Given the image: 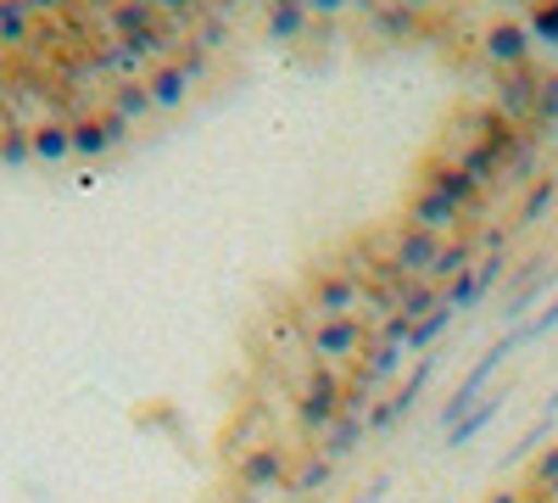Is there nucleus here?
I'll use <instances>...</instances> for the list:
<instances>
[{"label": "nucleus", "instance_id": "44", "mask_svg": "<svg viewBox=\"0 0 558 503\" xmlns=\"http://www.w3.org/2000/svg\"><path fill=\"white\" fill-rule=\"evenodd\" d=\"M492 503H531V498H525V492H497Z\"/></svg>", "mask_w": 558, "mask_h": 503}, {"label": "nucleus", "instance_id": "31", "mask_svg": "<svg viewBox=\"0 0 558 503\" xmlns=\"http://www.w3.org/2000/svg\"><path fill=\"white\" fill-rule=\"evenodd\" d=\"M531 487H536V498H547V492L558 487V442L536 453V465H531Z\"/></svg>", "mask_w": 558, "mask_h": 503}, {"label": "nucleus", "instance_id": "9", "mask_svg": "<svg viewBox=\"0 0 558 503\" xmlns=\"http://www.w3.org/2000/svg\"><path fill=\"white\" fill-rule=\"evenodd\" d=\"M536 96H542V73H531V68H508L502 73V84H497V112L502 118H514V123H531L536 118Z\"/></svg>", "mask_w": 558, "mask_h": 503}, {"label": "nucleus", "instance_id": "12", "mask_svg": "<svg viewBox=\"0 0 558 503\" xmlns=\"http://www.w3.org/2000/svg\"><path fill=\"white\" fill-rule=\"evenodd\" d=\"M481 45H486V62H497L502 73L531 68V28H520V23H492Z\"/></svg>", "mask_w": 558, "mask_h": 503}, {"label": "nucleus", "instance_id": "34", "mask_svg": "<svg viewBox=\"0 0 558 503\" xmlns=\"http://www.w3.org/2000/svg\"><path fill=\"white\" fill-rule=\"evenodd\" d=\"M531 39H542V45L558 51V0H542V7L531 12Z\"/></svg>", "mask_w": 558, "mask_h": 503}, {"label": "nucleus", "instance_id": "5", "mask_svg": "<svg viewBox=\"0 0 558 503\" xmlns=\"http://www.w3.org/2000/svg\"><path fill=\"white\" fill-rule=\"evenodd\" d=\"M307 313L313 319H347L363 313V280L347 268H318L307 280Z\"/></svg>", "mask_w": 558, "mask_h": 503}, {"label": "nucleus", "instance_id": "14", "mask_svg": "<svg viewBox=\"0 0 558 503\" xmlns=\"http://www.w3.org/2000/svg\"><path fill=\"white\" fill-rule=\"evenodd\" d=\"M553 286H558V263L536 258V268L525 274V286H520L514 297L502 302V325H525V313H531V302H536V297H547Z\"/></svg>", "mask_w": 558, "mask_h": 503}, {"label": "nucleus", "instance_id": "42", "mask_svg": "<svg viewBox=\"0 0 558 503\" xmlns=\"http://www.w3.org/2000/svg\"><path fill=\"white\" fill-rule=\"evenodd\" d=\"M162 7H168V12H179V17H184V12H196V7H202V0H162Z\"/></svg>", "mask_w": 558, "mask_h": 503}, {"label": "nucleus", "instance_id": "21", "mask_svg": "<svg viewBox=\"0 0 558 503\" xmlns=\"http://www.w3.org/2000/svg\"><path fill=\"white\" fill-rule=\"evenodd\" d=\"M313 23V12L302 7V0H279V7H268V39H302Z\"/></svg>", "mask_w": 558, "mask_h": 503}, {"label": "nucleus", "instance_id": "32", "mask_svg": "<svg viewBox=\"0 0 558 503\" xmlns=\"http://www.w3.org/2000/svg\"><path fill=\"white\" fill-rule=\"evenodd\" d=\"M112 28H118L123 39H134V34H146V28H157V23H151V7H140V0H129V7H118Z\"/></svg>", "mask_w": 558, "mask_h": 503}, {"label": "nucleus", "instance_id": "10", "mask_svg": "<svg viewBox=\"0 0 558 503\" xmlns=\"http://www.w3.org/2000/svg\"><path fill=\"white\" fill-rule=\"evenodd\" d=\"M470 129H475V141H481L486 152H497L502 163H514V152L525 146V129H520L514 118H502L497 107H475V112H470Z\"/></svg>", "mask_w": 558, "mask_h": 503}, {"label": "nucleus", "instance_id": "16", "mask_svg": "<svg viewBox=\"0 0 558 503\" xmlns=\"http://www.w3.org/2000/svg\"><path fill=\"white\" fill-rule=\"evenodd\" d=\"M452 163H458L463 173H470L481 191H492V185H502V179H508V163H502L497 152H486L481 141H463V146L452 152Z\"/></svg>", "mask_w": 558, "mask_h": 503}, {"label": "nucleus", "instance_id": "20", "mask_svg": "<svg viewBox=\"0 0 558 503\" xmlns=\"http://www.w3.org/2000/svg\"><path fill=\"white\" fill-rule=\"evenodd\" d=\"M191 84H196V79L184 73L179 62H168V68H157V73L146 79V89H151V101H157V107H179L184 96H191Z\"/></svg>", "mask_w": 558, "mask_h": 503}, {"label": "nucleus", "instance_id": "23", "mask_svg": "<svg viewBox=\"0 0 558 503\" xmlns=\"http://www.w3.org/2000/svg\"><path fill=\"white\" fill-rule=\"evenodd\" d=\"M73 152V123H34V157L39 163H62Z\"/></svg>", "mask_w": 558, "mask_h": 503}, {"label": "nucleus", "instance_id": "30", "mask_svg": "<svg viewBox=\"0 0 558 503\" xmlns=\"http://www.w3.org/2000/svg\"><path fill=\"white\" fill-rule=\"evenodd\" d=\"M0 39H7V45L28 39V7H23V0H0Z\"/></svg>", "mask_w": 558, "mask_h": 503}, {"label": "nucleus", "instance_id": "35", "mask_svg": "<svg viewBox=\"0 0 558 503\" xmlns=\"http://www.w3.org/2000/svg\"><path fill=\"white\" fill-rule=\"evenodd\" d=\"M375 28L391 34V39H397V34H413V28H418V12H408V7H386V12H375Z\"/></svg>", "mask_w": 558, "mask_h": 503}, {"label": "nucleus", "instance_id": "39", "mask_svg": "<svg viewBox=\"0 0 558 503\" xmlns=\"http://www.w3.org/2000/svg\"><path fill=\"white\" fill-rule=\"evenodd\" d=\"M302 7L313 12V17H336V12H347L352 0H302Z\"/></svg>", "mask_w": 558, "mask_h": 503}, {"label": "nucleus", "instance_id": "26", "mask_svg": "<svg viewBox=\"0 0 558 503\" xmlns=\"http://www.w3.org/2000/svg\"><path fill=\"white\" fill-rule=\"evenodd\" d=\"M441 302H447L452 313H470V308H481L486 297H481V280H475V268H470V274H458V280H447V286H441Z\"/></svg>", "mask_w": 558, "mask_h": 503}, {"label": "nucleus", "instance_id": "19", "mask_svg": "<svg viewBox=\"0 0 558 503\" xmlns=\"http://www.w3.org/2000/svg\"><path fill=\"white\" fill-rule=\"evenodd\" d=\"M502 403H508V392H492L486 403H475L470 415H463V420L447 431V447H470V442H475V436H481V431L497 420V408H502Z\"/></svg>", "mask_w": 558, "mask_h": 503}, {"label": "nucleus", "instance_id": "28", "mask_svg": "<svg viewBox=\"0 0 558 503\" xmlns=\"http://www.w3.org/2000/svg\"><path fill=\"white\" fill-rule=\"evenodd\" d=\"M151 107H157V101H151V89H146V84H123V89H118V101H112V112L129 118V123H134V118H146Z\"/></svg>", "mask_w": 558, "mask_h": 503}, {"label": "nucleus", "instance_id": "36", "mask_svg": "<svg viewBox=\"0 0 558 503\" xmlns=\"http://www.w3.org/2000/svg\"><path fill=\"white\" fill-rule=\"evenodd\" d=\"M547 420H553V415H542V420H536V426H531V431H525V436L514 442V453H508L502 465H520V459H531V453L542 447V436H547Z\"/></svg>", "mask_w": 558, "mask_h": 503}, {"label": "nucleus", "instance_id": "8", "mask_svg": "<svg viewBox=\"0 0 558 503\" xmlns=\"http://www.w3.org/2000/svg\"><path fill=\"white\" fill-rule=\"evenodd\" d=\"M402 358H408V347H391V342H368V352L347 370V386H357V392H386L397 375H402Z\"/></svg>", "mask_w": 558, "mask_h": 503}, {"label": "nucleus", "instance_id": "4", "mask_svg": "<svg viewBox=\"0 0 558 503\" xmlns=\"http://www.w3.org/2000/svg\"><path fill=\"white\" fill-rule=\"evenodd\" d=\"M441 236H430V230H413V224H397V230L386 236V268L397 274V280H425V274L436 268V258H441Z\"/></svg>", "mask_w": 558, "mask_h": 503}, {"label": "nucleus", "instance_id": "13", "mask_svg": "<svg viewBox=\"0 0 558 503\" xmlns=\"http://www.w3.org/2000/svg\"><path fill=\"white\" fill-rule=\"evenodd\" d=\"M129 134V118H118V112H107V118H78L73 123V152L78 157H101L107 146H118Z\"/></svg>", "mask_w": 558, "mask_h": 503}, {"label": "nucleus", "instance_id": "22", "mask_svg": "<svg viewBox=\"0 0 558 503\" xmlns=\"http://www.w3.org/2000/svg\"><path fill=\"white\" fill-rule=\"evenodd\" d=\"M553 202H558V173H542L536 185L525 191V202H520V218H514V224H520V230H531V224H542V218L553 213Z\"/></svg>", "mask_w": 558, "mask_h": 503}, {"label": "nucleus", "instance_id": "38", "mask_svg": "<svg viewBox=\"0 0 558 503\" xmlns=\"http://www.w3.org/2000/svg\"><path fill=\"white\" fill-rule=\"evenodd\" d=\"M179 68L191 73V79H202V73H207V45H191V51L179 57Z\"/></svg>", "mask_w": 558, "mask_h": 503}, {"label": "nucleus", "instance_id": "33", "mask_svg": "<svg viewBox=\"0 0 558 503\" xmlns=\"http://www.w3.org/2000/svg\"><path fill=\"white\" fill-rule=\"evenodd\" d=\"M508 179H514V185H536V134H525V146L514 152V163H508Z\"/></svg>", "mask_w": 558, "mask_h": 503}, {"label": "nucleus", "instance_id": "29", "mask_svg": "<svg viewBox=\"0 0 558 503\" xmlns=\"http://www.w3.org/2000/svg\"><path fill=\"white\" fill-rule=\"evenodd\" d=\"M28 157H34V129H17V123H12L7 134H0V163L17 168V163H28Z\"/></svg>", "mask_w": 558, "mask_h": 503}, {"label": "nucleus", "instance_id": "43", "mask_svg": "<svg viewBox=\"0 0 558 503\" xmlns=\"http://www.w3.org/2000/svg\"><path fill=\"white\" fill-rule=\"evenodd\" d=\"M397 7H408V12H430L436 0H397Z\"/></svg>", "mask_w": 558, "mask_h": 503}, {"label": "nucleus", "instance_id": "2", "mask_svg": "<svg viewBox=\"0 0 558 503\" xmlns=\"http://www.w3.org/2000/svg\"><path fill=\"white\" fill-rule=\"evenodd\" d=\"M368 342H375V325H368L363 313H347V319H313L302 352H313V363H336V370H352V363L368 352Z\"/></svg>", "mask_w": 558, "mask_h": 503}, {"label": "nucleus", "instance_id": "46", "mask_svg": "<svg viewBox=\"0 0 558 503\" xmlns=\"http://www.w3.org/2000/svg\"><path fill=\"white\" fill-rule=\"evenodd\" d=\"M140 7H162V0H140Z\"/></svg>", "mask_w": 558, "mask_h": 503}, {"label": "nucleus", "instance_id": "41", "mask_svg": "<svg viewBox=\"0 0 558 503\" xmlns=\"http://www.w3.org/2000/svg\"><path fill=\"white\" fill-rule=\"evenodd\" d=\"M196 45H207V51H213V45H223V23H207V28H202V39H196Z\"/></svg>", "mask_w": 558, "mask_h": 503}, {"label": "nucleus", "instance_id": "27", "mask_svg": "<svg viewBox=\"0 0 558 503\" xmlns=\"http://www.w3.org/2000/svg\"><path fill=\"white\" fill-rule=\"evenodd\" d=\"M531 134H558V73H553V79H542V96H536Z\"/></svg>", "mask_w": 558, "mask_h": 503}, {"label": "nucleus", "instance_id": "17", "mask_svg": "<svg viewBox=\"0 0 558 503\" xmlns=\"http://www.w3.org/2000/svg\"><path fill=\"white\" fill-rule=\"evenodd\" d=\"M481 263V247L470 241V236H452L447 247H441V258H436V268L425 274L430 286H447V280H458V274H470Z\"/></svg>", "mask_w": 558, "mask_h": 503}, {"label": "nucleus", "instance_id": "15", "mask_svg": "<svg viewBox=\"0 0 558 503\" xmlns=\"http://www.w3.org/2000/svg\"><path fill=\"white\" fill-rule=\"evenodd\" d=\"M368 436V415H357V408H347V415L330 426V431H324L318 436V453H324V459H330V465H341V459H352V453H357V442Z\"/></svg>", "mask_w": 558, "mask_h": 503}, {"label": "nucleus", "instance_id": "25", "mask_svg": "<svg viewBox=\"0 0 558 503\" xmlns=\"http://www.w3.org/2000/svg\"><path fill=\"white\" fill-rule=\"evenodd\" d=\"M452 319H458V313H452L447 302H441L436 313H425V319L413 325V336H408V352H436V342L452 331Z\"/></svg>", "mask_w": 558, "mask_h": 503}, {"label": "nucleus", "instance_id": "45", "mask_svg": "<svg viewBox=\"0 0 558 503\" xmlns=\"http://www.w3.org/2000/svg\"><path fill=\"white\" fill-rule=\"evenodd\" d=\"M235 503H263V498H257V492H241V498H235Z\"/></svg>", "mask_w": 558, "mask_h": 503}, {"label": "nucleus", "instance_id": "40", "mask_svg": "<svg viewBox=\"0 0 558 503\" xmlns=\"http://www.w3.org/2000/svg\"><path fill=\"white\" fill-rule=\"evenodd\" d=\"M386 492H391V476H375V481H368V492H357L352 503H380Z\"/></svg>", "mask_w": 558, "mask_h": 503}, {"label": "nucleus", "instance_id": "48", "mask_svg": "<svg viewBox=\"0 0 558 503\" xmlns=\"http://www.w3.org/2000/svg\"><path fill=\"white\" fill-rule=\"evenodd\" d=\"M363 7H375V0H363Z\"/></svg>", "mask_w": 558, "mask_h": 503}, {"label": "nucleus", "instance_id": "6", "mask_svg": "<svg viewBox=\"0 0 558 503\" xmlns=\"http://www.w3.org/2000/svg\"><path fill=\"white\" fill-rule=\"evenodd\" d=\"M291 465H296V459L268 436V442H257V447L246 453V459H235V481H241V492L268 498V492H286V487H291Z\"/></svg>", "mask_w": 558, "mask_h": 503}, {"label": "nucleus", "instance_id": "49", "mask_svg": "<svg viewBox=\"0 0 558 503\" xmlns=\"http://www.w3.org/2000/svg\"><path fill=\"white\" fill-rule=\"evenodd\" d=\"M268 7H274V0H268Z\"/></svg>", "mask_w": 558, "mask_h": 503}, {"label": "nucleus", "instance_id": "1", "mask_svg": "<svg viewBox=\"0 0 558 503\" xmlns=\"http://www.w3.org/2000/svg\"><path fill=\"white\" fill-rule=\"evenodd\" d=\"M341 415H347V370H336V363H313L302 392H296V426H302V436L318 442Z\"/></svg>", "mask_w": 558, "mask_h": 503}, {"label": "nucleus", "instance_id": "47", "mask_svg": "<svg viewBox=\"0 0 558 503\" xmlns=\"http://www.w3.org/2000/svg\"><path fill=\"white\" fill-rule=\"evenodd\" d=\"M39 7H57V0H39Z\"/></svg>", "mask_w": 558, "mask_h": 503}, {"label": "nucleus", "instance_id": "3", "mask_svg": "<svg viewBox=\"0 0 558 503\" xmlns=\"http://www.w3.org/2000/svg\"><path fill=\"white\" fill-rule=\"evenodd\" d=\"M520 347H525V331L514 325V331H508V336H497V342H492V347H486V352L470 363V375H463V381L452 386V397H447V408H441V426H447V431H452V426H458V420H463V415H470V408L481 403V392L492 386V375H497V370H502V363L514 358Z\"/></svg>", "mask_w": 558, "mask_h": 503}, {"label": "nucleus", "instance_id": "18", "mask_svg": "<svg viewBox=\"0 0 558 503\" xmlns=\"http://www.w3.org/2000/svg\"><path fill=\"white\" fill-rule=\"evenodd\" d=\"M330 481H336V465H330V459H324V453L313 447V453H302V459L291 465V487H286V492L313 498V492H330Z\"/></svg>", "mask_w": 558, "mask_h": 503}, {"label": "nucleus", "instance_id": "37", "mask_svg": "<svg viewBox=\"0 0 558 503\" xmlns=\"http://www.w3.org/2000/svg\"><path fill=\"white\" fill-rule=\"evenodd\" d=\"M520 331H525V342H536V336H547V331H558V297L547 302V313H536V319H531V325H520Z\"/></svg>", "mask_w": 558, "mask_h": 503}, {"label": "nucleus", "instance_id": "24", "mask_svg": "<svg viewBox=\"0 0 558 503\" xmlns=\"http://www.w3.org/2000/svg\"><path fill=\"white\" fill-rule=\"evenodd\" d=\"M441 308V286H430V280H402V291H397V313H408L413 325L425 313H436Z\"/></svg>", "mask_w": 558, "mask_h": 503}, {"label": "nucleus", "instance_id": "11", "mask_svg": "<svg viewBox=\"0 0 558 503\" xmlns=\"http://www.w3.org/2000/svg\"><path fill=\"white\" fill-rule=\"evenodd\" d=\"M425 185H430V191H441L447 202H458L463 213H475V207L486 202V191H481L475 179L463 173L452 157H430V163H425Z\"/></svg>", "mask_w": 558, "mask_h": 503}, {"label": "nucleus", "instance_id": "7", "mask_svg": "<svg viewBox=\"0 0 558 503\" xmlns=\"http://www.w3.org/2000/svg\"><path fill=\"white\" fill-rule=\"evenodd\" d=\"M463 213L458 202H447L441 191H430V185H418L413 191V202H408V218L402 224H413V230H430V236H441V241H452L458 230H463Z\"/></svg>", "mask_w": 558, "mask_h": 503}]
</instances>
